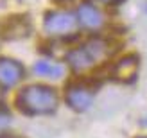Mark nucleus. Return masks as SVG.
I'll list each match as a JSON object with an SVG mask.
<instances>
[{
    "label": "nucleus",
    "instance_id": "1",
    "mask_svg": "<svg viewBox=\"0 0 147 138\" xmlns=\"http://www.w3.org/2000/svg\"><path fill=\"white\" fill-rule=\"evenodd\" d=\"M57 92L47 84H29L18 93L16 104L27 115H49L57 108Z\"/></svg>",
    "mask_w": 147,
    "mask_h": 138
},
{
    "label": "nucleus",
    "instance_id": "2",
    "mask_svg": "<svg viewBox=\"0 0 147 138\" xmlns=\"http://www.w3.org/2000/svg\"><path fill=\"white\" fill-rule=\"evenodd\" d=\"M109 54V47L104 40H90L84 43L83 47H79L76 50L68 52L67 61L72 67V70L76 72H84L88 68H92L93 65H97L100 61H104Z\"/></svg>",
    "mask_w": 147,
    "mask_h": 138
},
{
    "label": "nucleus",
    "instance_id": "3",
    "mask_svg": "<svg viewBox=\"0 0 147 138\" xmlns=\"http://www.w3.org/2000/svg\"><path fill=\"white\" fill-rule=\"evenodd\" d=\"M45 31L52 36H65L76 31L77 27V18L72 13L67 11H54L45 14Z\"/></svg>",
    "mask_w": 147,
    "mask_h": 138
},
{
    "label": "nucleus",
    "instance_id": "4",
    "mask_svg": "<svg viewBox=\"0 0 147 138\" xmlns=\"http://www.w3.org/2000/svg\"><path fill=\"white\" fill-rule=\"evenodd\" d=\"M65 100L74 111H86L93 102V90L84 84H72L67 88Z\"/></svg>",
    "mask_w": 147,
    "mask_h": 138
},
{
    "label": "nucleus",
    "instance_id": "5",
    "mask_svg": "<svg viewBox=\"0 0 147 138\" xmlns=\"http://www.w3.org/2000/svg\"><path fill=\"white\" fill-rule=\"evenodd\" d=\"M24 67L11 57H0V88H13L24 79Z\"/></svg>",
    "mask_w": 147,
    "mask_h": 138
},
{
    "label": "nucleus",
    "instance_id": "6",
    "mask_svg": "<svg viewBox=\"0 0 147 138\" xmlns=\"http://www.w3.org/2000/svg\"><path fill=\"white\" fill-rule=\"evenodd\" d=\"M138 68H140L138 57L136 56H126L113 67L111 75H113L115 81H119V83H131V81L136 79Z\"/></svg>",
    "mask_w": 147,
    "mask_h": 138
},
{
    "label": "nucleus",
    "instance_id": "7",
    "mask_svg": "<svg viewBox=\"0 0 147 138\" xmlns=\"http://www.w3.org/2000/svg\"><path fill=\"white\" fill-rule=\"evenodd\" d=\"M77 20L81 22V25L86 29H100L104 24V16L99 7H95L92 2H83L77 9Z\"/></svg>",
    "mask_w": 147,
    "mask_h": 138
},
{
    "label": "nucleus",
    "instance_id": "8",
    "mask_svg": "<svg viewBox=\"0 0 147 138\" xmlns=\"http://www.w3.org/2000/svg\"><path fill=\"white\" fill-rule=\"evenodd\" d=\"M29 32H31V24L24 16L11 18L7 22H2L0 25V34L4 38H25Z\"/></svg>",
    "mask_w": 147,
    "mask_h": 138
},
{
    "label": "nucleus",
    "instance_id": "9",
    "mask_svg": "<svg viewBox=\"0 0 147 138\" xmlns=\"http://www.w3.org/2000/svg\"><path fill=\"white\" fill-rule=\"evenodd\" d=\"M34 72L41 77H52V79H59L63 75V67L57 65L56 61L50 59H40L34 65Z\"/></svg>",
    "mask_w": 147,
    "mask_h": 138
},
{
    "label": "nucleus",
    "instance_id": "10",
    "mask_svg": "<svg viewBox=\"0 0 147 138\" xmlns=\"http://www.w3.org/2000/svg\"><path fill=\"white\" fill-rule=\"evenodd\" d=\"M11 122H13V117H11V111L7 110L4 104H0V136H4L11 127Z\"/></svg>",
    "mask_w": 147,
    "mask_h": 138
},
{
    "label": "nucleus",
    "instance_id": "11",
    "mask_svg": "<svg viewBox=\"0 0 147 138\" xmlns=\"http://www.w3.org/2000/svg\"><path fill=\"white\" fill-rule=\"evenodd\" d=\"M57 4H67V2H72V0H56Z\"/></svg>",
    "mask_w": 147,
    "mask_h": 138
},
{
    "label": "nucleus",
    "instance_id": "12",
    "mask_svg": "<svg viewBox=\"0 0 147 138\" xmlns=\"http://www.w3.org/2000/svg\"><path fill=\"white\" fill-rule=\"evenodd\" d=\"M100 2H106V4H115L117 0H100Z\"/></svg>",
    "mask_w": 147,
    "mask_h": 138
},
{
    "label": "nucleus",
    "instance_id": "13",
    "mask_svg": "<svg viewBox=\"0 0 147 138\" xmlns=\"http://www.w3.org/2000/svg\"><path fill=\"white\" fill-rule=\"evenodd\" d=\"M142 124H144V126H147V118H144V120H142Z\"/></svg>",
    "mask_w": 147,
    "mask_h": 138
}]
</instances>
